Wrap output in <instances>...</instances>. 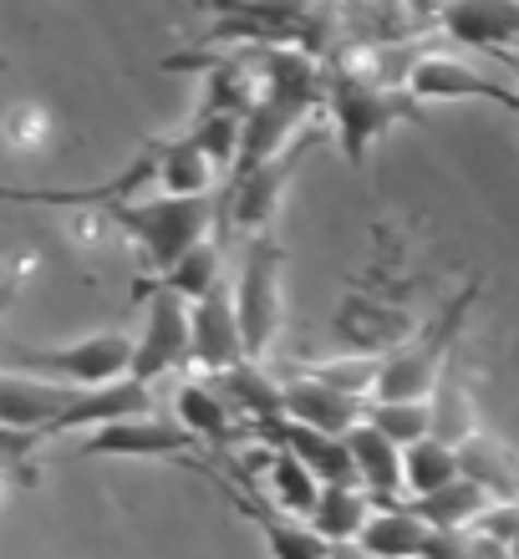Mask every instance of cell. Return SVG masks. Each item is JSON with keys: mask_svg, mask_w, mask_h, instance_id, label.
Listing matches in <instances>:
<instances>
[{"mask_svg": "<svg viewBox=\"0 0 519 559\" xmlns=\"http://www.w3.org/2000/svg\"><path fill=\"white\" fill-rule=\"evenodd\" d=\"M214 386H220L224 397H229V407L245 417V427H266V423H281L285 417V382L266 361H239V367H229L224 377H214Z\"/></svg>", "mask_w": 519, "mask_h": 559, "instance_id": "obj_19", "label": "cell"}, {"mask_svg": "<svg viewBox=\"0 0 519 559\" xmlns=\"http://www.w3.org/2000/svg\"><path fill=\"white\" fill-rule=\"evenodd\" d=\"M229 499L245 509V514L255 519V530L266 534V549H270V559H331V545L321 539V534L306 524V519H296V514H285L281 503L270 499L266 488H255L245 473H235L229 478Z\"/></svg>", "mask_w": 519, "mask_h": 559, "instance_id": "obj_9", "label": "cell"}, {"mask_svg": "<svg viewBox=\"0 0 519 559\" xmlns=\"http://www.w3.org/2000/svg\"><path fill=\"white\" fill-rule=\"evenodd\" d=\"M474 407H469V392H463L453 377H444V386L433 392V438H444L448 448H463L474 438Z\"/></svg>", "mask_w": 519, "mask_h": 559, "instance_id": "obj_31", "label": "cell"}, {"mask_svg": "<svg viewBox=\"0 0 519 559\" xmlns=\"http://www.w3.org/2000/svg\"><path fill=\"white\" fill-rule=\"evenodd\" d=\"M285 423H300L311 432H327V438H352L367 423V402L327 386L316 371H296L285 382Z\"/></svg>", "mask_w": 519, "mask_h": 559, "instance_id": "obj_13", "label": "cell"}, {"mask_svg": "<svg viewBox=\"0 0 519 559\" xmlns=\"http://www.w3.org/2000/svg\"><path fill=\"white\" fill-rule=\"evenodd\" d=\"M402 473H408V493L413 499H433L463 478V463H459V448H448L444 438H428L402 453Z\"/></svg>", "mask_w": 519, "mask_h": 559, "instance_id": "obj_25", "label": "cell"}, {"mask_svg": "<svg viewBox=\"0 0 519 559\" xmlns=\"http://www.w3.org/2000/svg\"><path fill=\"white\" fill-rule=\"evenodd\" d=\"M408 92L413 103H459V97H479V103H499L519 112V92L505 87L499 76L479 72L474 61L448 57V51H417L413 72H408Z\"/></svg>", "mask_w": 519, "mask_h": 559, "instance_id": "obj_7", "label": "cell"}, {"mask_svg": "<svg viewBox=\"0 0 519 559\" xmlns=\"http://www.w3.org/2000/svg\"><path fill=\"white\" fill-rule=\"evenodd\" d=\"M266 493L275 503H281L285 514H296V519H306L311 524V514H316V503H321V478H316L300 457H291V453H270V478H266Z\"/></svg>", "mask_w": 519, "mask_h": 559, "instance_id": "obj_26", "label": "cell"}, {"mask_svg": "<svg viewBox=\"0 0 519 559\" xmlns=\"http://www.w3.org/2000/svg\"><path fill=\"white\" fill-rule=\"evenodd\" d=\"M474 306V285H463L428 331H417L413 341H402L398 352L387 356L382 386H377V402H433V392L444 386V367H448V346L459 341V325Z\"/></svg>", "mask_w": 519, "mask_h": 559, "instance_id": "obj_3", "label": "cell"}, {"mask_svg": "<svg viewBox=\"0 0 519 559\" xmlns=\"http://www.w3.org/2000/svg\"><path fill=\"white\" fill-rule=\"evenodd\" d=\"M509 555H515V559H519V545H515V549H509Z\"/></svg>", "mask_w": 519, "mask_h": 559, "instance_id": "obj_34", "label": "cell"}, {"mask_svg": "<svg viewBox=\"0 0 519 559\" xmlns=\"http://www.w3.org/2000/svg\"><path fill=\"white\" fill-rule=\"evenodd\" d=\"M133 352L138 341L122 336V331H103V336L72 341V346H11L15 371L31 367V377H46V382H61L72 392H97V386H113L122 377H133Z\"/></svg>", "mask_w": 519, "mask_h": 559, "instance_id": "obj_4", "label": "cell"}, {"mask_svg": "<svg viewBox=\"0 0 519 559\" xmlns=\"http://www.w3.org/2000/svg\"><path fill=\"white\" fill-rule=\"evenodd\" d=\"M423 559H479L474 534H433V545L423 549Z\"/></svg>", "mask_w": 519, "mask_h": 559, "instance_id": "obj_32", "label": "cell"}, {"mask_svg": "<svg viewBox=\"0 0 519 559\" xmlns=\"http://www.w3.org/2000/svg\"><path fill=\"white\" fill-rule=\"evenodd\" d=\"M371 514H377V503L367 499V488H356V484L327 488V493H321V503H316V514H311V530L321 534L331 549H337V545H356V539L367 534Z\"/></svg>", "mask_w": 519, "mask_h": 559, "instance_id": "obj_23", "label": "cell"}, {"mask_svg": "<svg viewBox=\"0 0 519 559\" xmlns=\"http://www.w3.org/2000/svg\"><path fill=\"white\" fill-rule=\"evenodd\" d=\"M433 545V530L413 514V503H392L377 509L367 524V534L356 539L362 559H423V549Z\"/></svg>", "mask_w": 519, "mask_h": 559, "instance_id": "obj_21", "label": "cell"}, {"mask_svg": "<svg viewBox=\"0 0 519 559\" xmlns=\"http://www.w3.org/2000/svg\"><path fill=\"white\" fill-rule=\"evenodd\" d=\"M158 285H164V290H174V295H184L189 306H199L204 295H214L224 285V250H220V239L199 245V250H193L178 270H168Z\"/></svg>", "mask_w": 519, "mask_h": 559, "instance_id": "obj_28", "label": "cell"}, {"mask_svg": "<svg viewBox=\"0 0 519 559\" xmlns=\"http://www.w3.org/2000/svg\"><path fill=\"white\" fill-rule=\"evenodd\" d=\"M193 361V306L184 295L153 285L149 290V316L138 331V352H133V382L153 386L158 377H174L178 367Z\"/></svg>", "mask_w": 519, "mask_h": 559, "instance_id": "obj_6", "label": "cell"}, {"mask_svg": "<svg viewBox=\"0 0 519 559\" xmlns=\"http://www.w3.org/2000/svg\"><path fill=\"white\" fill-rule=\"evenodd\" d=\"M193 438L178 423H164V417H133V423H113L103 432L82 438L76 453L82 457H178L189 453Z\"/></svg>", "mask_w": 519, "mask_h": 559, "instance_id": "obj_16", "label": "cell"}, {"mask_svg": "<svg viewBox=\"0 0 519 559\" xmlns=\"http://www.w3.org/2000/svg\"><path fill=\"white\" fill-rule=\"evenodd\" d=\"M193 143L209 153L214 168H235L239 174V153H245V118H229V112H199V118L184 128Z\"/></svg>", "mask_w": 519, "mask_h": 559, "instance_id": "obj_29", "label": "cell"}, {"mask_svg": "<svg viewBox=\"0 0 519 559\" xmlns=\"http://www.w3.org/2000/svg\"><path fill=\"white\" fill-rule=\"evenodd\" d=\"M193 361L209 367L214 377H224L239 361H250L245 325H239V306H235V280H224L220 290L193 306Z\"/></svg>", "mask_w": 519, "mask_h": 559, "instance_id": "obj_10", "label": "cell"}, {"mask_svg": "<svg viewBox=\"0 0 519 559\" xmlns=\"http://www.w3.org/2000/svg\"><path fill=\"white\" fill-rule=\"evenodd\" d=\"M174 413H178V427H184L193 442L204 438V442H214V448H229V442L245 432V417L229 407V397H224L214 382H184L174 397Z\"/></svg>", "mask_w": 519, "mask_h": 559, "instance_id": "obj_20", "label": "cell"}, {"mask_svg": "<svg viewBox=\"0 0 519 559\" xmlns=\"http://www.w3.org/2000/svg\"><path fill=\"white\" fill-rule=\"evenodd\" d=\"M327 107H331V122H337V138H342L346 168H362L367 153L382 143L398 122L417 118V103L408 87L362 82V76H342V72H331Z\"/></svg>", "mask_w": 519, "mask_h": 559, "instance_id": "obj_2", "label": "cell"}, {"mask_svg": "<svg viewBox=\"0 0 519 559\" xmlns=\"http://www.w3.org/2000/svg\"><path fill=\"white\" fill-rule=\"evenodd\" d=\"M133 417H153V386L122 377V382L97 386V392H76V402L57 417V423L46 427L42 438L51 442V438H67V432L92 438V432H103V427H113V423H133Z\"/></svg>", "mask_w": 519, "mask_h": 559, "instance_id": "obj_11", "label": "cell"}, {"mask_svg": "<svg viewBox=\"0 0 519 559\" xmlns=\"http://www.w3.org/2000/svg\"><path fill=\"white\" fill-rule=\"evenodd\" d=\"M255 438L266 442L270 453H291L300 457L306 468L321 478V488H346L356 484V463H352V448H346V438H327V432H311V427L300 423H266V427H250ZM362 488V484H356Z\"/></svg>", "mask_w": 519, "mask_h": 559, "instance_id": "obj_12", "label": "cell"}, {"mask_svg": "<svg viewBox=\"0 0 519 559\" xmlns=\"http://www.w3.org/2000/svg\"><path fill=\"white\" fill-rule=\"evenodd\" d=\"M113 224L122 235H133V245L149 254V265L158 275L178 270L199 245H209V229H214V193L209 199H168V193H153V199H118L107 204Z\"/></svg>", "mask_w": 519, "mask_h": 559, "instance_id": "obj_1", "label": "cell"}, {"mask_svg": "<svg viewBox=\"0 0 519 559\" xmlns=\"http://www.w3.org/2000/svg\"><path fill=\"white\" fill-rule=\"evenodd\" d=\"M281 280H285L281 245L270 235L250 239V245H245V260H239V275H235V306H239V325H245L250 361H266L270 341L281 331V310H285Z\"/></svg>", "mask_w": 519, "mask_h": 559, "instance_id": "obj_5", "label": "cell"}, {"mask_svg": "<svg viewBox=\"0 0 519 559\" xmlns=\"http://www.w3.org/2000/svg\"><path fill=\"white\" fill-rule=\"evenodd\" d=\"M489 509H494V493H484V488L469 484V478H459L453 488L433 493V499H413V514L423 519L433 534H474Z\"/></svg>", "mask_w": 519, "mask_h": 559, "instance_id": "obj_22", "label": "cell"}, {"mask_svg": "<svg viewBox=\"0 0 519 559\" xmlns=\"http://www.w3.org/2000/svg\"><path fill=\"white\" fill-rule=\"evenodd\" d=\"M367 423L408 453L433 438V402H367Z\"/></svg>", "mask_w": 519, "mask_h": 559, "instance_id": "obj_27", "label": "cell"}, {"mask_svg": "<svg viewBox=\"0 0 519 559\" xmlns=\"http://www.w3.org/2000/svg\"><path fill=\"white\" fill-rule=\"evenodd\" d=\"M509 67H515V72H519V57H515V61H509Z\"/></svg>", "mask_w": 519, "mask_h": 559, "instance_id": "obj_33", "label": "cell"}, {"mask_svg": "<svg viewBox=\"0 0 519 559\" xmlns=\"http://www.w3.org/2000/svg\"><path fill=\"white\" fill-rule=\"evenodd\" d=\"M214 178H220V168L209 163V153L193 143L189 133H178L153 147V183H158V193H168V199H209V193H214Z\"/></svg>", "mask_w": 519, "mask_h": 559, "instance_id": "obj_18", "label": "cell"}, {"mask_svg": "<svg viewBox=\"0 0 519 559\" xmlns=\"http://www.w3.org/2000/svg\"><path fill=\"white\" fill-rule=\"evenodd\" d=\"M316 143H321V128L306 133V138H296V143L285 147L281 158H270L266 168L235 178V189H229V224H235L239 235H250V239L266 235L270 214L281 209V199H285V189H291V178H296L300 158H306Z\"/></svg>", "mask_w": 519, "mask_h": 559, "instance_id": "obj_8", "label": "cell"}, {"mask_svg": "<svg viewBox=\"0 0 519 559\" xmlns=\"http://www.w3.org/2000/svg\"><path fill=\"white\" fill-rule=\"evenodd\" d=\"M459 463H463V478L479 484L484 493H494V503H519V463L494 438L474 432L459 448Z\"/></svg>", "mask_w": 519, "mask_h": 559, "instance_id": "obj_24", "label": "cell"}, {"mask_svg": "<svg viewBox=\"0 0 519 559\" xmlns=\"http://www.w3.org/2000/svg\"><path fill=\"white\" fill-rule=\"evenodd\" d=\"M356 463V484L367 488V499L377 509H392V503H408V473H402V448L392 438H382L371 423H362L346 438Z\"/></svg>", "mask_w": 519, "mask_h": 559, "instance_id": "obj_17", "label": "cell"}, {"mask_svg": "<svg viewBox=\"0 0 519 559\" xmlns=\"http://www.w3.org/2000/svg\"><path fill=\"white\" fill-rule=\"evenodd\" d=\"M438 26L453 41L474 46V51H499L505 61L519 57V5H509V0H459V5H444Z\"/></svg>", "mask_w": 519, "mask_h": 559, "instance_id": "obj_15", "label": "cell"}, {"mask_svg": "<svg viewBox=\"0 0 519 559\" xmlns=\"http://www.w3.org/2000/svg\"><path fill=\"white\" fill-rule=\"evenodd\" d=\"M316 377L337 392L356 402H377V386H382V371H387V356H337V361H316Z\"/></svg>", "mask_w": 519, "mask_h": 559, "instance_id": "obj_30", "label": "cell"}, {"mask_svg": "<svg viewBox=\"0 0 519 559\" xmlns=\"http://www.w3.org/2000/svg\"><path fill=\"white\" fill-rule=\"evenodd\" d=\"M72 402H76L72 386L46 382V377H26V371L11 367L5 382H0V423H5L11 438H42Z\"/></svg>", "mask_w": 519, "mask_h": 559, "instance_id": "obj_14", "label": "cell"}]
</instances>
